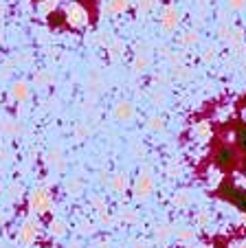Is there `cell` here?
Listing matches in <instances>:
<instances>
[{"instance_id":"1","label":"cell","mask_w":246,"mask_h":248,"mask_svg":"<svg viewBox=\"0 0 246 248\" xmlns=\"http://www.w3.org/2000/svg\"><path fill=\"white\" fill-rule=\"evenodd\" d=\"M163 29H167V31H172L174 27H176V22H178V14H176V9L174 7H169V9H165V14H163Z\"/></svg>"},{"instance_id":"2","label":"cell","mask_w":246,"mask_h":248,"mask_svg":"<svg viewBox=\"0 0 246 248\" xmlns=\"http://www.w3.org/2000/svg\"><path fill=\"white\" fill-rule=\"evenodd\" d=\"M149 187H152V183H149V178H143V180H139V196L141 193H148L149 191Z\"/></svg>"},{"instance_id":"3","label":"cell","mask_w":246,"mask_h":248,"mask_svg":"<svg viewBox=\"0 0 246 248\" xmlns=\"http://www.w3.org/2000/svg\"><path fill=\"white\" fill-rule=\"evenodd\" d=\"M227 2L231 9H244L246 7V0H227Z\"/></svg>"},{"instance_id":"4","label":"cell","mask_w":246,"mask_h":248,"mask_svg":"<svg viewBox=\"0 0 246 248\" xmlns=\"http://www.w3.org/2000/svg\"><path fill=\"white\" fill-rule=\"evenodd\" d=\"M128 7V0H115V2H112V9L115 11H123Z\"/></svg>"},{"instance_id":"5","label":"cell","mask_w":246,"mask_h":248,"mask_svg":"<svg viewBox=\"0 0 246 248\" xmlns=\"http://www.w3.org/2000/svg\"><path fill=\"white\" fill-rule=\"evenodd\" d=\"M233 248H246V246H233Z\"/></svg>"},{"instance_id":"6","label":"cell","mask_w":246,"mask_h":248,"mask_svg":"<svg viewBox=\"0 0 246 248\" xmlns=\"http://www.w3.org/2000/svg\"><path fill=\"white\" fill-rule=\"evenodd\" d=\"M202 248H211V246H202Z\"/></svg>"}]
</instances>
